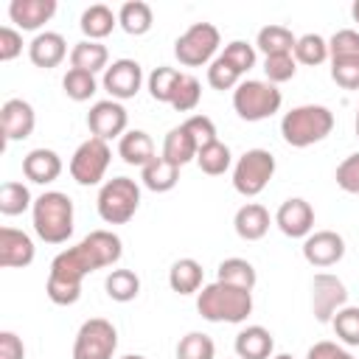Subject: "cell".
I'll list each match as a JSON object with an SVG mask.
<instances>
[{
    "label": "cell",
    "mask_w": 359,
    "mask_h": 359,
    "mask_svg": "<svg viewBox=\"0 0 359 359\" xmlns=\"http://www.w3.org/2000/svg\"><path fill=\"white\" fill-rule=\"evenodd\" d=\"M28 208H34V199H31L28 185L14 182V180H6L0 185V213L3 216H20Z\"/></svg>",
    "instance_id": "33"
},
{
    "label": "cell",
    "mask_w": 359,
    "mask_h": 359,
    "mask_svg": "<svg viewBox=\"0 0 359 359\" xmlns=\"http://www.w3.org/2000/svg\"><path fill=\"white\" fill-rule=\"evenodd\" d=\"M95 205L107 224H126L140 208V185L129 177H112L101 185Z\"/></svg>",
    "instance_id": "5"
},
{
    "label": "cell",
    "mask_w": 359,
    "mask_h": 359,
    "mask_svg": "<svg viewBox=\"0 0 359 359\" xmlns=\"http://www.w3.org/2000/svg\"><path fill=\"white\" fill-rule=\"evenodd\" d=\"M356 137H359V109H356Z\"/></svg>",
    "instance_id": "54"
},
{
    "label": "cell",
    "mask_w": 359,
    "mask_h": 359,
    "mask_svg": "<svg viewBox=\"0 0 359 359\" xmlns=\"http://www.w3.org/2000/svg\"><path fill=\"white\" fill-rule=\"evenodd\" d=\"M22 53V36L17 28L3 25L0 28V62H11Z\"/></svg>",
    "instance_id": "48"
},
{
    "label": "cell",
    "mask_w": 359,
    "mask_h": 359,
    "mask_svg": "<svg viewBox=\"0 0 359 359\" xmlns=\"http://www.w3.org/2000/svg\"><path fill=\"white\" fill-rule=\"evenodd\" d=\"M62 87H65V95L73 98V101H87V98H93L95 90H98L95 76L87 73V70H76V67H70V70L65 73Z\"/></svg>",
    "instance_id": "38"
},
{
    "label": "cell",
    "mask_w": 359,
    "mask_h": 359,
    "mask_svg": "<svg viewBox=\"0 0 359 359\" xmlns=\"http://www.w3.org/2000/svg\"><path fill=\"white\" fill-rule=\"evenodd\" d=\"M109 50H107V45H101V42H93V39H81V42H76L73 45V50H70V67H76V70H87V73H98V70H107L109 65Z\"/></svg>",
    "instance_id": "25"
},
{
    "label": "cell",
    "mask_w": 359,
    "mask_h": 359,
    "mask_svg": "<svg viewBox=\"0 0 359 359\" xmlns=\"http://www.w3.org/2000/svg\"><path fill=\"white\" fill-rule=\"evenodd\" d=\"M334 180H337V185H339L345 194H356V196H359V151H356V154H348V157L337 165Z\"/></svg>",
    "instance_id": "46"
},
{
    "label": "cell",
    "mask_w": 359,
    "mask_h": 359,
    "mask_svg": "<svg viewBox=\"0 0 359 359\" xmlns=\"http://www.w3.org/2000/svg\"><path fill=\"white\" fill-rule=\"evenodd\" d=\"M328 56L331 62H348V59H359V31L353 28H342L328 39Z\"/></svg>",
    "instance_id": "40"
},
{
    "label": "cell",
    "mask_w": 359,
    "mask_h": 359,
    "mask_svg": "<svg viewBox=\"0 0 359 359\" xmlns=\"http://www.w3.org/2000/svg\"><path fill=\"white\" fill-rule=\"evenodd\" d=\"M121 359H146V356H140V353H126V356H121Z\"/></svg>",
    "instance_id": "52"
},
{
    "label": "cell",
    "mask_w": 359,
    "mask_h": 359,
    "mask_svg": "<svg viewBox=\"0 0 359 359\" xmlns=\"http://www.w3.org/2000/svg\"><path fill=\"white\" fill-rule=\"evenodd\" d=\"M275 177V157L266 149H247L233 165V188L241 196H258Z\"/></svg>",
    "instance_id": "7"
},
{
    "label": "cell",
    "mask_w": 359,
    "mask_h": 359,
    "mask_svg": "<svg viewBox=\"0 0 359 359\" xmlns=\"http://www.w3.org/2000/svg\"><path fill=\"white\" fill-rule=\"evenodd\" d=\"M216 50H219V28L213 22H194L174 42V56L185 67L210 65L213 56H216Z\"/></svg>",
    "instance_id": "8"
},
{
    "label": "cell",
    "mask_w": 359,
    "mask_h": 359,
    "mask_svg": "<svg viewBox=\"0 0 359 359\" xmlns=\"http://www.w3.org/2000/svg\"><path fill=\"white\" fill-rule=\"evenodd\" d=\"M118 348V331L104 317H90L81 323L76 342H73V359H112Z\"/></svg>",
    "instance_id": "9"
},
{
    "label": "cell",
    "mask_w": 359,
    "mask_h": 359,
    "mask_svg": "<svg viewBox=\"0 0 359 359\" xmlns=\"http://www.w3.org/2000/svg\"><path fill=\"white\" fill-rule=\"evenodd\" d=\"M306 359H353L342 345L331 342V339H323V342H314L306 353Z\"/></svg>",
    "instance_id": "49"
},
{
    "label": "cell",
    "mask_w": 359,
    "mask_h": 359,
    "mask_svg": "<svg viewBox=\"0 0 359 359\" xmlns=\"http://www.w3.org/2000/svg\"><path fill=\"white\" fill-rule=\"evenodd\" d=\"M199 98H202V84H199L194 76L182 73V79H180V84H177V90H174L171 107H174L177 112H191V109H196Z\"/></svg>",
    "instance_id": "43"
},
{
    "label": "cell",
    "mask_w": 359,
    "mask_h": 359,
    "mask_svg": "<svg viewBox=\"0 0 359 359\" xmlns=\"http://www.w3.org/2000/svg\"><path fill=\"white\" fill-rule=\"evenodd\" d=\"M34 230L45 244H65L73 236V199L62 191H45L31 208Z\"/></svg>",
    "instance_id": "4"
},
{
    "label": "cell",
    "mask_w": 359,
    "mask_h": 359,
    "mask_svg": "<svg viewBox=\"0 0 359 359\" xmlns=\"http://www.w3.org/2000/svg\"><path fill=\"white\" fill-rule=\"evenodd\" d=\"M233 227H236L238 238H244V241H258V238H264L266 230H269V210H266L264 205H258V202H247V205H241V208L236 210Z\"/></svg>",
    "instance_id": "21"
},
{
    "label": "cell",
    "mask_w": 359,
    "mask_h": 359,
    "mask_svg": "<svg viewBox=\"0 0 359 359\" xmlns=\"http://www.w3.org/2000/svg\"><path fill=\"white\" fill-rule=\"evenodd\" d=\"M177 180H180V165H174V163L165 160L163 154L154 157L149 165L140 168V182H143L149 191H154V194L171 191V188L177 185Z\"/></svg>",
    "instance_id": "24"
},
{
    "label": "cell",
    "mask_w": 359,
    "mask_h": 359,
    "mask_svg": "<svg viewBox=\"0 0 359 359\" xmlns=\"http://www.w3.org/2000/svg\"><path fill=\"white\" fill-rule=\"evenodd\" d=\"M28 56H31V62H34L36 67L50 70V67L62 65V59L67 56V42H65V36L56 34V31H42V34H36V36L31 39Z\"/></svg>",
    "instance_id": "19"
},
{
    "label": "cell",
    "mask_w": 359,
    "mask_h": 359,
    "mask_svg": "<svg viewBox=\"0 0 359 359\" xmlns=\"http://www.w3.org/2000/svg\"><path fill=\"white\" fill-rule=\"evenodd\" d=\"M118 154L126 165H149L157 154H154V140L149 137V132L143 129H129L121 140H118Z\"/></svg>",
    "instance_id": "23"
},
{
    "label": "cell",
    "mask_w": 359,
    "mask_h": 359,
    "mask_svg": "<svg viewBox=\"0 0 359 359\" xmlns=\"http://www.w3.org/2000/svg\"><path fill=\"white\" fill-rule=\"evenodd\" d=\"M196 154H199V146L194 143V137L188 135V129L180 123V126H174L168 135H165V140H163V157L165 160H171L174 165H185V163H191V160H196Z\"/></svg>",
    "instance_id": "28"
},
{
    "label": "cell",
    "mask_w": 359,
    "mask_h": 359,
    "mask_svg": "<svg viewBox=\"0 0 359 359\" xmlns=\"http://www.w3.org/2000/svg\"><path fill=\"white\" fill-rule=\"evenodd\" d=\"M283 104V95L275 84L261 79H247L233 90V109L241 121H264L272 118Z\"/></svg>",
    "instance_id": "6"
},
{
    "label": "cell",
    "mask_w": 359,
    "mask_h": 359,
    "mask_svg": "<svg viewBox=\"0 0 359 359\" xmlns=\"http://www.w3.org/2000/svg\"><path fill=\"white\" fill-rule=\"evenodd\" d=\"M53 14H56V0H11L8 3V17L22 31L42 28Z\"/></svg>",
    "instance_id": "18"
},
{
    "label": "cell",
    "mask_w": 359,
    "mask_h": 359,
    "mask_svg": "<svg viewBox=\"0 0 359 359\" xmlns=\"http://www.w3.org/2000/svg\"><path fill=\"white\" fill-rule=\"evenodd\" d=\"M104 289L115 303H129L140 294V278L132 269H112L104 280Z\"/></svg>",
    "instance_id": "32"
},
{
    "label": "cell",
    "mask_w": 359,
    "mask_h": 359,
    "mask_svg": "<svg viewBox=\"0 0 359 359\" xmlns=\"http://www.w3.org/2000/svg\"><path fill=\"white\" fill-rule=\"evenodd\" d=\"M22 174L36 185H48L62 174V157L53 149H31L22 157Z\"/></svg>",
    "instance_id": "20"
},
{
    "label": "cell",
    "mask_w": 359,
    "mask_h": 359,
    "mask_svg": "<svg viewBox=\"0 0 359 359\" xmlns=\"http://www.w3.org/2000/svg\"><path fill=\"white\" fill-rule=\"evenodd\" d=\"M348 306V289L337 275L317 272L311 280V309L320 323H331L339 309Z\"/></svg>",
    "instance_id": "11"
},
{
    "label": "cell",
    "mask_w": 359,
    "mask_h": 359,
    "mask_svg": "<svg viewBox=\"0 0 359 359\" xmlns=\"http://www.w3.org/2000/svg\"><path fill=\"white\" fill-rule=\"evenodd\" d=\"M331 129H334V112L323 104H300L280 118V135L294 149H306L325 140Z\"/></svg>",
    "instance_id": "3"
},
{
    "label": "cell",
    "mask_w": 359,
    "mask_h": 359,
    "mask_svg": "<svg viewBox=\"0 0 359 359\" xmlns=\"http://www.w3.org/2000/svg\"><path fill=\"white\" fill-rule=\"evenodd\" d=\"M0 126H3V137L8 143L31 137V132L36 126L34 107L28 101H22V98H8L3 104V109H0Z\"/></svg>",
    "instance_id": "16"
},
{
    "label": "cell",
    "mask_w": 359,
    "mask_h": 359,
    "mask_svg": "<svg viewBox=\"0 0 359 359\" xmlns=\"http://www.w3.org/2000/svg\"><path fill=\"white\" fill-rule=\"evenodd\" d=\"M294 59L300 65H309V67L323 65L328 59V39H323L320 34H303V36H297Z\"/></svg>",
    "instance_id": "36"
},
{
    "label": "cell",
    "mask_w": 359,
    "mask_h": 359,
    "mask_svg": "<svg viewBox=\"0 0 359 359\" xmlns=\"http://www.w3.org/2000/svg\"><path fill=\"white\" fill-rule=\"evenodd\" d=\"M126 123H129V115H126V107L115 98H104V101H95L87 112V126L93 132V137L98 140H112V137H123L126 135Z\"/></svg>",
    "instance_id": "12"
},
{
    "label": "cell",
    "mask_w": 359,
    "mask_h": 359,
    "mask_svg": "<svg viewBox=\"0 0 359 359\" xmlns=\"http://www.w3.org/2000/svg\"><path fill=\"white\" fill-rule=\"evenodd\" d=\"M255 45L264 50V56H275V53H294L297 36L286 28V25H264L255 36Z\"/></svg>",
    "instance_id": "31"
},
{
    "label": "cell",
    "mask_w": 359,
    "mask_h": 359,
    "mask_svg": "<svg viewBox=\"0 0 359 359\" xmlns=\"http://www.w3.org/2000/svg\"><path fill=\"white\" fill-rule=\"evenodd\" d=\"M180 79H182V73L177 67H165V65L154 67L151 76H149V93H151V98L160 101V104H171Z\"/></svg>",
    "instance_id": "35"
},
{
    "label": "cell",
    "mask_w": 359,
    "mask_h": 359,
    "mask_svg": "<svg viewBox=\"0 0 359 359\" xmlns=\"http://www.w3.org/2000/svg\"><path fill=\"white\" fill-rule=\"evenodd\" d=\"M121 255H123V244L109 230H93L76 247L62 250L50 261V272H48V283H45L50 303L73 306L81 297V280L95 269L118 264Z\"/></svg>",
    "instance_id": "1"
},
{
    "label": "cell",
    "mask_w": 359,
    "mask_h": 359,
    "mask_svg": "<svg viewBox=\"0 0 359 359\" xmlns=\"http://www.w3.org/2000/svg\"><path fill=\"white\" fill-rule=\"evenodd\" d=\"M208 84L213 90H236L241 84V73L219 53L210 65H208Z\"/></svg>",
    "instance_id": "42"
},
{
    "label": "cell",
    "mask_w": 359,
    "mask_h": 359,
    "mask_svg": "<svg viewBox=\"0 0 359 359\" xmlns=\"http://www.w3.org/2000/svg\"><path fill=\"white\" fill-rule=\"evenodd\" d=\"M275 224H278L280 233L289 236V238H306V236L311 233V227H314V208H311L306 199L292 196V199H286V202L278 208Z\"/></svg>",
    "instance_id": "15"
},
{
    "label": "cell",
    "mask_w": 359,
    "mask_h": 359,
    "mask_svg": "<svg viewBox=\"0 0 359 359\" xmlns=\"http://www.w3.org/2000/svg\"><path fill=\"white\" fill-rule=\"evenodd\" d=\"M109 160H112V151L107 140L87 137L70 157V177L79 185H98L109 168Z\"/></svg>",
    "instance_id": "10"
},
{
    "label": "cell",
    "mask_w": 359,
    "mask_h": 359,
    "mask_svg": "<svg viewBox=\"0 0 359 359\" xmlns=\"http://www.w3.org/2000/svg\"><path fill=\"white\" fill-rule=\"evenodd\" d=\"M272 348H275V339L264 325H247L236 334V356L238 359H269Z\"/></svg>",
    "instance_id": "22"
},
{
    "label": "cell",
    "mask_w": 359,
    "mask_h": 359,
    "mask_svg": "<svg viewBox=\"0 0 359 359\" xmlns=\"http://www.w3.org/2000/svg\"><path fill=\"white\" fill-rule=\"evenodd\" d=\"M216 280L252 292L258 275H255V266H252L247 258H224V261L219 264V269H216Z\"/></svg>",
    "instance_id": "30"
},
{
    "label": "cell",
    "mask_w": 359,
    "mask_h": 359,
    "mask_svg": "<svg viewBox=\"0 0 359 359\" xmlns=\"http://www.w3.org/2000/svg\"><path fill=\"white\" fill-rule=\"evenodd\" d=\"M331 79H334L342 90H359V59L331 62Z\"/></svg>",
    "instance_id": "47"
},
{
    "label": "cell",
    "mask_w": 359,
    "mask_h": 359,
    "mask_svg": "<svg viewBox=\"0 0 359 359\" xmlns=\"http://www.w3.org/2000/svg\"><path fill=\"white\" fill-rule=\"evenodd\" d=\"M230 163H233L230 146L222 143V140H216V143L199 149V154H196V165H199L202 174H208V177H219V174H224V171L230 168Z\"/></svg>",
    "instance_id": "34"
},
{
    "label": "cell",
    "mask_w": 359,
    "mask_h": 359,
    "mask_svg": "<svg viewBox=\"0 0 359 359\" xmlns=\"http://www.w3.org/2000/svg\"><path fill=\"white\" fill-rule=\"evenodd\" d=\"M36 255V247L28 233L14 227H0V266L3 269H20L28 266Z\"/></svg>",
    "instance_id": "17"
},
{
    "label": "cell",
    "mask_w": 359,
    "mask_h": 359,
    "mask_svg": "<svg viewBox=\"0 0 359 359\" xmlns=\"http://www.w3.org/2000/svg\"><path fill=\"white\" fill-rule=\"evenodd\" d=\"M168 286L177 294H194L202 289V264L196 258H180L168 269Z\"/></svg>",
    "instance_id": "26"
},
{
    "label": "cell",
    "mask_w": 359,
    "mask_h": 359,
    "mask_svg": "<svg viewBox=\"0 0 359 359\" xmlns=\"http://www.w3.org/2000/svg\"><path fill=\"white\" fill-rule=\"evenodd\" d=\"M196 311L208 323H244L252 314V292L213 280L196 294Z\"/></svg>",
    "instance_id": "2"
},
{
    "label": "cell",
    "mask_w": 359,
    "mask_h": 359,
    "mask_svg": "<svg viewBox=\"0 0 359 359\" xmlns=\"http://www.w3.org/2000/svg\"><path fill=\"white\" fill-rule=\"evenodd\" d=\"M182 126L188 129V135L194 137V143H196L199 149H205V146H210V143L219 140V137H216V123H213L208 115H191Z\"/></svg>",
    "instance_id": "45"
},
{
    "label": "cell",
    "mask_w": 359,
    "mask_h": 359,
    "mask_svg": "<svg viewBox=\"0 0 359 359\" xmlns=\"http://www.w3.org/2000/svg\"><path fill=\"white\" fill-rule=\"evenodd\" d=\"M25 345L14 331H0V359H22Z\"/></svg>",
    "instance_id": "50"
},
{
    "label": "cell",
    "mask_w": 359,
    "mask_h": 359,
    "mask_svg": "<svg viewBox=\"0 0 359 359\" xmlns=\"http://www.w3.org/2000/svg\"><path fill=\"white\" fill-rule=\"evenodd\" d=\"M213 356H216V345L202 331H191L177 342V359H213Z\"/></svg>",
    "instance_id": "37"
},
{
    "label": "cell",
    "mask_w": 359,
    "mask_h": 359,
    "mask_svg": "<svg viewBox=\"0 0 359 359\" xmlns=\"http://www.w3.org/2000/svg\"><path fill=\"white\" fill-rule=\"evenodd\" d=\"M151 22H154V14H151V6L143 3V0H129L121 6L118 11V25L129 34V36H143L151 31Z\"/></svg>",
    "instance_id": "29"
},
{
    "label": "cell",
    "mask_w": 359,
    "mask_h": 359,
    "mask_svg": "<svg viewBox=\"0 0 359 359\" xmlns=\"http://www.w3.org/2000/svg\"><path fill=\"white\" fill-rule=\"evenodd\" d=\"M331 328H334V334L339 337V342L356 348V345H359V306H345V309H339V311L334 314V320H331Z\"/></svg>",
    "instance_id": "39"
},
{
    "label": "cell",
    "mask_w": 359,
    "mask_h": 359,
    "mask_svg": "<svg viewBox=\"0 0 359 359\" xmlns=\"http://www.w3.org/2000/svg\"><path fill=\"white\" fill-rule=\"evenodd\" d=\"M342 255H345V238L334 230H317L303 238V258L317 269L334 266L337 261H342Z\"/></svg>",
    "instance_id": "14"
},
{
    "label": "cell",
    "mask_w": 359,
    "mask_h": 359,
    "mask_svg": "<svg viewBox=\"0 0 359 359\" xmlns=\"http://www.w3.org/2000/svg\"><path fill=\"white\" fill-rule=\"evenodd\" d=\"M104 90L115 98V101H126L135 98L140 84H143V67L135 59H115L107 70H104Z\"/></svg>",
    "instance_id": "13"
},
{
    "label": "cell",
    "mask_w": 359,
    "mask_h": 359,
    "mask_svg": "<svg viewBox=\"0 0 359 359\" xmlns=\"http://www.w3.org/2000/svg\"><path fill=\"white\" fill-rule=\"evenodd\" d=\"M222 56L244 76L247 70H252L255 67V48L250 45V42H244V39H233L230 45H224V50H222Z\"/></svg>",
    "instance_id": "44"
},
{
    "label": "cell",
    "mask_w": 359,
    "mask_h": 359,
    "mask_svg": "<svg viewBox=\"0 0 359 359\" xmlns=\"http://www.w3.org/2000/svg\"><path fill=\"white\" fill-rule=\"evenodd\" d=\"M264 73L269 84H283L289 79H294L297 73V59L294 53H275V56H264Z\"/></svg>",
    "instance_id": "41"
},
{
    "label": "cell",
    "mask_w": 359,
    "mask_h": 359,
    "mask_svg": "<svg viewBox=\"0 0 359 359\" xmlns=\"http://www.w3.org/2000/svg\"><path fill=\"white\" fill-rule=\"evenodd\" d=\"M79 25H81V31H84L87 39L98 42V39H104V36L112 34V28L118 25V17L112 14L109 6H104V3H93L90 8L81 11V22H79Z\"/></svg>",
    "instance_id": "27"
},
{
    "label": "cell",
    "mask_w": 359,
    "mask_h": 359,
    "mask_svg": "<svg viewBox=\"0 0 359 359\" xmlns=\"http://www.w3.org/2000/svg\"><path fill=\"white\" fill-rule=\"evenodd\" d=\"M351 14H353V20H356V22H359V0H356V3H353V6H351Z\"/></svg>",
    "instance_id": "51"
},
{
    "label": "cell",
    "mask_w": 359,
    "mask_h": 359,
    "mask_svg": "<svg viewBox=\"0 0 359 359\" xmlns=\"http://www.w3.org/2000/svg\"><path fill=\"white\" fill-rule=\"evenodd\" d=\"M272 359H294V356H289V353H278V356H272Z\"/></svg>",
    "instance_id": "53"
}]
</instances>
